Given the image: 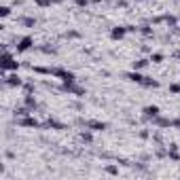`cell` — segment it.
<instances>
[{
	"label": "cell",
	"instance_id": "cell-1",
	"mask_svg": "<svg viewBox=\"0 0 180 180\" xmlns=\"http://www.w3.org/2000/svg\"><path fill=\"white\" fill-rule=\"evenodd\" d=\"M2 68L4 70H17V68H19V64H17V61L11 57V55H8V51L4 49V59H2Z\"/></svg>",
	"mask_w": 180,
	"mask_h": 180
},
{
	"label": "cell",
	"instance_id": "cell-2",
	"mask_svg": "<svg viewBox=\"0 0 180 180\" xmlns=\"http://www.w3.org/2000/svg\"><path fill=\"white\" fill-rule=\"evenodd\" d=\"M30 47H32V38H30V36H23V38H21L19 42L15 44V49H17V53H23V51H28Z\"/></svg>",
	"mask_w": 180,
	"mask_h": 180
},
{
	"label": "cell",
	"instance_id": "cell-3",
	"mask_svg": "<svg viewBox=\"0 0 180 180\" xmlns=\"http://www.w3.org/2000/svg\"><path fill=\"white\" fill-rule=\"evenodd\" d=\"M4 83H6L8 87H19V85H21V78L17 76V74H11V76L4 78Z\"/></svg>",
	"mask_w": 180,
	"mask_h": 180
},
{
	"label": "cell",
	"instance_id": "cell-4",
	"mask_svg": "<svg viewBox=\"0 0 180 180\" xmlns=\"http://www.w3.org/2000/svg\"><path fill=\"white\" fill-rule=\"evenodd\" d=\"M144 114H146V116H152V119H155V116L159 114V108H157V106H146V108H144Z\"/></svg>",
	"mask_w": 180,
	"mask_h": 180
},
{
	"label": "cell",
	"instance_id": "cell-5",
	"mask_svg": "<svg viewBox=\"0 0 180 180\" xmlns=\"http://www.w3.org/2000/svg\"><path fill=\"white\" fill-rule=\"evenodd\" d=\"M85 125L91 129H106V123H100V121H87Z\"/></svg>",
	"mask_w": 180,
	"mask_h": 180
},
{
	"label": "cell",
	"instance_id": "cell-6",
	"mask_svg": "<svg viewBox=\"0 0 180 180\" xmlns=\"http://www.w3.org/2000/svg\"><path fill=\"white\" fill-rule=\"evenodd\" d=\"M125 76H127L129 80H133V83H142V74H138V72H129V74H125Z\"/></svg>",
	"mask_w": 180,
	"mask_h": 180
},
{
	"label": "cell",
	"instance_id": "cell-7",
	"mask_svg": "<svg viewBox=\"0 0 180 180\" xmlns=\"http://www.w3.org/2000/svg\"><path fill=\"white\" fill-rule=\"evenodd\" d=\"M19 125H23V127H36L38 123H36L34 119H21V121H19Z\"/></svg>",
	"mask_w": 180,
	"mask_h": 180
},
{
	"label": "cell",
	"instance_id": "cell-8",
	"mask_svg": "<svg viewBox=\"0 0 180 180\" xmlns=\"http://www.w3.org/2000/svg\"><path fill=\"white\" fill-rule=\"evenodd\" d=\"M142 85H144V87H157L159 83H157V80H152V78H148V76H144V78H142Z\"/></svg>",
	"mask_w": 180,
	"mask_h": 180
},
{
	"label": "cell",
	"instance_id": "cell-9",
	"mask_svg": "<svg viewBox=\"0 0 180 180\" xmlns=\"http://www.w3.org/2000/svg\"><path fill=\"white\" fill-rule=\"evenodd\" d=\"M123 34H125L123 28H114V30H112V38H123Z\"/></svg>",
	"mask_w": 180,
	"mask_h": 180
},
{
	"label": "cell",
	"instance_id": "cell-10",
	"mask_svg": "<svg viewBox=\"0 0 180 180\" xmlns=\"http://www.w3.org/2000/svg\"><path fill=\"white\" fill-rule=\"evenodd\" d=\"M146 64H148L146 59H138V61H133V70H140V68H144Z\"/></svg>",
	"mask_w": 180,
	"mask_h": 180
},
{
	"label": "cell",
	"instance_id": "cell-11",
	"mask_svg": "<svg viewBox=\"0 0 180 180\" xmlns=\"http://www.w3.org/2000/svg\"><path fill=\"white\" fill-rule=\"evenodd\" d=\"M25 104H28L30 108H34V106H36V100H34V97H30V95H28V97H25Z\"/></svg>",
	"mask_w": 180,
	"mask_h": 180
},
{
	"label": "cell",
	"instance_id": "cell-12",
	"mask_svg": "<svg viewBox=\"0 0 180 180\" xmlns=\"http://www.w3.org/2000/svg\"><path fill=\"white\" fill-rule=\"evenodd\" d=\"M161 59H163V55H161V53H155V55H152V61H155V64H159Z\"/></svg>",
	"mask_w": 180,
	"mask_h": 180
},
{
	"label": "cell",
	"instance_id": "cell-13",
	"mask_svg": "<svg viewBox=\"0 0 180 180\" xmlns=\"http://www.w3.org/2000/svg\"><path fill=\"white\" fill-rule=\"evenodd\" d=\"M140 32H142V34H150V32H152V30H150V28H148V25H142V28H140Z\"/></svg>",
	"mask_w": 180,
	"mask_h": 180
},
{
	"label": "cell",
	"instance_id": "cell-14",
	"mask_svg": "<svg viewBox=\"0 0 180 180\" xmlns=\"http://www.w3.org/2000/svg\"><path fill=\"white\" fill-rule=\"evenodd\" d=\"M0 13H2V17H6L8 13H11V8H8V6H2V11H0Z\"/></svg>",
	"mask_w": 180,
	"mask_h": 180
},
{
	"label": "cell",
	"instance_id": "cell-15",
	"mask_svg": "<svg viewBox=\"0 0 180 180\" xmlns=\"http://www.w3.org/2000/svg\"><path fill=\"white\" fill-rule=\"evenodd\" d=\"M169 89H172L174 93H178V91H180V85H172V87H169Z\"/></svg>",
	"mask_w": 180,
	"mask_h": 180
}]
</instances>
